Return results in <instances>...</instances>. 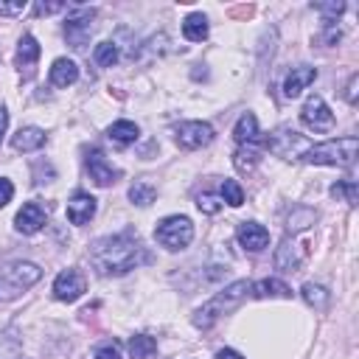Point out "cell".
Instances as JSON below:
<instances>
[{"label":"cell","mask_w":359,"mask_h":359,"mask_svg":"<svg viewBox=\"0 0 359 359\" xmlns=\"http://www.w3.org/2000/svg\"><path fill=\"white\" fill-rule=\"evenodd\" d=\"M146 250L132 233H115L104 236L90 247V264L95 266L98 275H126L129 269L140 266L146 261Z\"/></svg>","instance_id":"cell-1"},{"label":"cell","mask_w":359,"mask_h":359,"mask_svg":"<svg viewBox=\"0 0 359 359\" xmlns=\"http://www.w3.org/2000/svg\"><path fill=\"white\" fill-rule=\"evenodd\" d=\"M356 151H359V140L353 135H348V137H337V140L309 146L297 160L309 163V165H339V168H345L356 160Z\"/></svg>","instance_id":"cell-2"},{"label":"cell","mask_w":359,"mask_h":359,"mask_svg":"<svg viewBox=\"0 0 359 359\" xmlns=\"http://www.w3.org/2000/svg\"><path fill=\"white\" fill-rule=\"evenodd\" d=\"M247 292H250V280H233L230 286H224L222 292H216L205 306H199L194 311V325L196 328H210L224 311L236 309L247 297Z\"/></svg>","instance_id":"cell-3"},{"label":"cell","mask_w":359,"mask_h":359,"mask_svg":"<svg viewBox=\"0 0 359 359\" xmlns=\"http://www.w3.org/2000/svg\"><path fill=\"white\" fill-rule=\"evenodd\" d=\"M39 278H42V269L36 264H31V261H14V264H8L3 269V275H0V300L17 297L28 286H34Z\"/></svg>","instance_id":"cell-4"},{"label":"cell","mask_w":359,"mask_h":359,"mask_svg":"<svg viewBox=\"0 0 359 359\" xmlns=\"http://www.w3.org/2000/svg\"><path fill=\"white\" fill-rule=\"evenodd\" d=\"M154 238L165 250H185L194 241V224L188 216H165L154 227Z\"/></svg>","instance_id":"cell-5"},{"label":"cell","mask_w":359,"mask_h":359,"mask_svg":"<svg viewBox=\"0 0 359 359\" xmlns=\"http://www.w3.org/2000/svg\"><path fill=\"white\" fill-rule=\"evenodd\" d=\"M213 126L208 121H182L174 126V140L182 149H202L213 140Z\"/></svg>","instance_id":"cell-6"},{"label":"cell","mask_w":359,"mask_h":359,"mask_svg":"<svg viewBox=\"0 0 359 359\" xmlns=\"http://www.w3.org/2000/svg\"><path fill=\"white\" fill-rule=\"evenodd\" d=\"M300 121H303V126H309L314 132H328L334 126V112L328 109L323 95H309L300 109Z\"/></svg>","instance_id":"cell-7"},{"label":"cell","mask_w":359,"mask_h":359,"mask_svg":"<svg viewBox=\"0 0 359 359\" xmlns=\"http://www.w3.org/2000/svg\"><path fill=\"white\" fill-rule=\"evenodd\" d=\"M93 17L95 11L93 8H73L67 14V22H65V36L73 48H84V42L90 39V31H93Z\"/></svg>","instance_id":"cell-8"},{"label":"cell","mask_w":359,"mask_h":359,"mask_svg":"<svg viewBox=\"0 0 359 359\" xmlns=\"http://www.w3.org/2000/svg\"><path fill=\"white\" fill-rule=\"evenodd\" d=\"M84 289H87V280H84V275L79 269H62L56 275V280H53V297L62 300V303L79 300L84 294Z\"/></svg>","instance_id":"cell-9"},{"label":"cell","mask_w":359,"mask_h":359,"mask_svg":"<svg viewBox=\"0 0 359 359\" xmlns=\"http://www.w3.org/2000/svg\"><path fill=\"white\" fill-rule=\"evenodd\" d=\"M84 165H87V174H90V180L95 182V185H101V188H107V185H112L118 177H121V171L104 157V151H98V149H90L87 151V160H84Z\"/></svg>","instance_id":"cell-10"},{"label":"cell","mask_w":359,"mask_h":359,"mask_svg":"<svg viewBox=\"0 0 359 359\" xmlns=\"http://www.w3.org/2000/svg\"><path fill=\"white\" fill-rule=\"evenodd\" d=\"M45 222H48V213H45V208H42L39 202H25V205L17 210V216H14V227H17V233H22V236L39 233V230L45 227Z\"/></svg>","instance_id":"cell-11"},{"label":"cell","mask_w":359,"mask_h":359,"mask_svg":"<svg viewBox=\"0 0 359 359\" xmlns=\"http://www.w3.org/2000/svg\"><path fill=\"white\" fill-rule=\"evenodd\" d=\"M236 238H238V244H241L244 250L261 252V250L269 244V230H266L264 224H258V222H241L238 230H236Z\"/></svg>","instance_id":"cell-12"},{"label":"cell","mask_w":359,"mask_h":359,"mask_svg":"<svg viewBox=\"0 0 359 359\" xmlns=\"http://www.w3.org/2000/svg\"><path fill=\"white\" fill-rule=\"evenodd\" d=\"M314 79H317V67H311V65H297V67H292V70L286 73V79H283V95H286V98H297Z\"/></svg>","instance_id":"cell-13"},{"label":"cell","mask_w":359,"mask_h":359,"mask_svg":"<svg viewBox=\"0 0 359 359\" xmlns=\"http://www.w3.org/2000/svg\"><path fill=\"white\" fill-rule=\"evenodd\" d=\"M93 216H95V199L84 191H76L67 202V219L73 224H87Z\"/></svg>","instance_id":"cell-14"},{"label":"cell","mask_w":359,"mask_h":359,"mask_svg":"<svg viewBox=\"0 0 359 359\" xmlns=\"http://www.w3.org/2000/svg\"><path fill=\"white\" fill-rule=\"evenodd\" d=\"M45 140H48V135L39 126H22L11 137V146H14V151H36L45 146Z\"/></svg>","instance_id":"cell-15"},{"label":"cell","mask_w":359,"mask_h":359,"mask_svg":"<svg viewBox=\"0 0 359 359\" xmlns=\"http://www.w3.org/2000/svg\"><path fill=\"white\" fill-rule=\"evenodd\" d=\"M300 264H303V252H300V247H297L294 241L283 238L280 247L275 250V266L283 269V272H294Z\"/></svg>","instance_id":"cell-16"},{"label":"cell","mask_w":359,"mask_h":359,"mask_svg":"<svg viewBox=\"0 0 359 359\" xmlns=\"http://www.w3.org/2000/svg\"><path fill=\"white\" fill-rule=\"evenodd\" d=\"M79 79V65L73 59H56L50 65V84L53 87H70Z\"/></svg>","instance_id":"cell-17"},{"label":"cell","mask_w":359,"mask_h":359,"mask_svg":"<svg viewBox=\"0 0 359 359\" xmlns=\"http://www.w3.org/2000/svg\"><path fill=\"white\" fill-rule=\"evenodd\" d=\"M250 292L258 300H266V297H292V289L283 280H278V278H264L258 283H250Z\"/></svg>","instance_id":"cell-18"},{"label":"cell","mask_w":359,"mask_h":359,"mask_svg":"<svg viewBox=\"0 0 359 359\" xmlns=\"http://www.w3.org/2000/svg\"><path fill=\"white\" fill-rule=\"evenodd\" d=\"M126 351L132 359H151L157 353V339L149 334H135V337H129Z\"/></svg>","instance_id":"cell-19"},{"label":"cell","mask_w":359,"mask_h":359,"mask_svg":"<svg viewBox=\"0 0 359 359\" xmlns=\"http://www.w3.org/2000/svg\"><path fill=\"white\" fill-rule=\"evenodd\" d=\"M182 36H185L188 42H202V39L208 36V17L199 14V11L188 14V17L182 20Z\"/></svg>","instance_id":"cell-20"},{"label":"cell","mask_w":359,"mask_h":359,"mask_svg":"<svg viewBox=\"0 0 359 359\" xmlns=\"http://www.w3.org/2000/svg\"><path fill=\"white\" fill-rule=\"evenodd\" d=\"M233 137L244 146V143H255V137H258V118L252 115V112H244L238 121H236V126H233Z\"/></svg>","instance_id":"cell-21"},{"label":"cell","mask_w":359,"mask_h":359,"mask_svg":"<svg viewBox=\"0 0 359 359\" xmlns=\"http://www.w3.org/2000/svg\"><path fill=\"white\" fill-rule=\"evenodd\" d=\"M137 135H140V129H137V123H132V121H115V123L107 129V137H109L112 143H118V146L135 143Z\"/></svg>","instance_id":"cell-22"},{"label":"cell","mask_w":359,"mask_h":359,"mask_svg":"<svg viewBox=\"0 0 359 359\" xmlns=\"http://www.w3.org/2000/svg\"><path fill=\"white\" fill-rule=\"evenodd\" d=\"M39 53H42V48H39V42H36L31 34L20 36V42H17V65H20V67L34 65V62L39 59Z\"/></svg>","instance_id":"cell-23"},{"label":"cell","mask_w":359,"mask_h":359,"mask_svg":"<svg viewBox=\"0 0 359 359\" xmlns=\"http://www.w3.org/2000/svg\"><path fill=\"white\" fill-rule=\"evenodd\" d=\"M258 160H261V151L252 146V143H244V146H238L236 149V154H233V165L238 168V171H252L255 165H258Z\"/></svg>","instance_id":"cell-24"},{"label":"cell","mask_w":359,"mask_h":359,"mask_svg":"<svg viewBox=\"0 0 359 359\" xmlns=\"http://www.w3.org/2000/svg\"><path fill=\"white\" fill-rule=\"evenodd\" d=\"M314 222H317V210H311V208H294L289 213V219H286V230L289 233H297V230L311 227Z\"/></svg>","instance_id":"cell-25"},{"label":"cell","mask_w":359,"mask_h":359,"mask_svg":"<svg viewBox=\"0 0 359 359\" xmlns=\"http://www.w3.org/2000/svg\"><path fill=\"white\" fill-rule=\"evenodd\" d=\"M300 294H303V300H306L311 309H325V306H328V300H331L328 289H325V286H320V283H303Z\"/></svg>","instance_id":"cell-26"},{"label":"cell","mask_w":359,"mask_h":359,"mask_svg":"<svg viewBox=\"0 0 359 359\" xmlns=\"http://www.w3.org/2000/svg\"><path fill=\"white\" fill-rule=\"evenodd\" d=\"M118 45L115 42H98L95 45V50H93V59H95V65H101V67H112L115 62H118Z\"/></svg>","instance_id":"cell-27"},{"label":"cell","mask_w":359,"mask_h":359,"mask_svg":"<svg viewBox=\"0 0 359 359\" xmlns=\"http://www.w3.org/2000/svg\"><path fill=\"white\" fill-rule=\"evenodd\" d=\"M154 196H157V191H154V185H151V182H135V185L129 188V199H132L135 205H140V208L151 205V202H154Z\"/></svg>","instance_id":"cell-28"},{"label":"cell","mask_w":359,"mask_h":359,"mask_svg":"<svg viewBox=\"0 0 359 359\" xmlns=\"http://www.w3.org/2000/svg\"><path fill=\"white\" fill-rule=\"evenodd\" d=\"M331 196L334 199H345L348 205H356V196H359V185L353 180H342V182H334L331 185Z\"/></svg>","instance_id":"cell-29"},{"label":"cell","mask_w":359,"mask_h":359,"mask_svg":"<svg viewBox=\"0 0 359 359\" xmlns=\"http://www.w3.org/2000/svg\"><path fill=\"white\" fill-rule=\"evenodd\" d=\"M219 196H222V202H227V205H233V208L244 205V191H241V185H238L236 180H224Z\"/></svg>","instance_id":"cell-30"},{"label":"cell","mask_w":359,"mask_h":359,"mask_svg":"<svg viewBox=\"0 0 359 359\" xmlns=\"http://www.w3.org/2000/svg\"><path fill=\"white\" fill-rule=\"evenodd\" d=\"M196 208H199L202 213L213 216V213H219V210H222V196H216V194H199Z\"/></svg>","instance_id":"cell-31"},{"label":"cell","mask_w":359,"mask_h":359,"mask_svg":"<svg viewBox=\"0 0 359 359\" xmlns=\"http://www.w3.org/2000/svg\"><path fill=\"white\" fill-rule=\"evenodd\" d=\"M65 8H67V3H36V6H34V14H39V17L45 14V17H48V14H59V11H65Z\"/></svg>","instance_id":"cell-32"},{"label":"cell","mask_w":359,"mask_h":359,"mask_svg":"<svg viewBox=\"0 0 359 359\" xmlns=\"http://www.w3.org/2000/svg\"><path fill=\"white\" fill-rule=\"evenodd\" d=\"M93 359H121V348H118L115 342H112V345H101Z\"/></svg>","instance_id":"cell-33"},{"label":"cell","mask_w":359,"mask_h":359,"mask_svg":"<svg viewBox=\"0 0 359 359\" xmlns=\"http://www.w3.org/2000/svg\"><path fill=\"white\" fill-rule=\"evenodd\" d=\"M25 11V0H17V3H0V14L3 17H14V14H22Z\"/></svg>","instance_id":"cell-34"},{"label":"cell","mask_w":359,"mask_h":359,"mask_svg":"<svg viewBox=\"0 0 359 359\" xmlns=\"http://www.w3.org/2000/svg\"><path fill=\"white\" fill-rule=\"evenodd\" d=\"M11 196H14V185H11V180L0 177V208H3V205H8V202H11Z\"/></svg>","instance_id":"cell-35"},{"label":"cell","mask_w":359,"mask_h":359,"mask_svg":"<svg viewBox=\"0 0 359 359\" xmlns=\"http://www.w3.org/2000/svg\"><path fill=\"white\" fill-rule=\"evenodd\" d=\"M314 8H317V11H323V14H328V17H337V14H342L345 3H317Z\"/></svg>","instance_id":"cell-36"},{"label":"cell","mask_w":359,"mask_h":359,"mask_svg":"<svg viewBox=\"0 0 359 359\" xmlns=\"http://www.w3.org/2000/svg\"><path fill=\"white\" fill-rule=\"evenodd\" d=\"M356 84H359V76L353 73V76H351V81H348V93H345L348 104H356Z\"/></svg>","instance_id":"cell-37"},{"label":"cell","mask_w":359,"mask_h":359,"mask_svg":"<svg viewBox=\"0 0 359 359\" xmlns=\"http://www.w3.org/2000/svg\"><path fill=\"white\" fill-rule=\"evenodd\" d=\"M216 359H244L238 351H233V348H222L219 353H216Z\"/></svg>","instance_id":"cell-38"},{"label":"cell","mask_w":359,"mask_h":359,"mask_svg":"<svg viewBox=\"0 0 359 359\" xmlns=\"http://www.w3.org/2000/svg\"><path fill=\"white\" fill-rule=\"evenodd\" d=\"M6 126H8V109L0 107V143H3V135H6Z\"/></svg>","instance_id":"cell-39"}]
</instances>
